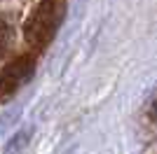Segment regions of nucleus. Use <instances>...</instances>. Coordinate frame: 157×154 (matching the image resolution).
<instances>
[{
    "label": "nucleus",
    "mask_w": 157,
    "mask_h": 154,
    "mask_svg": "<svg viewBox=\"0 0 157 154\" xmlns=\"http://www.w3.org/2000/svg\"><path fill=\"white\" fill-rule=\"evenodd\" d=\"M61 14H63V5L59 0H42L33 9L31 19L26 21V28H24L26 42L33 47H42L54 35V31L61 21Z\"/></svg>",
    "instance_id": "f257e3e1"
},
{
    "label": "nucleus",
    "mask_w": 157,
    "mask_h": 154,
    "mask_svg": "<svg viewBox=\"0 0 157 154\" xmlns=\"http://www.w3.org/2000/svg\"><path fill=\"white\" fill-rule=\"evenodd\" d=\"M33 70H35L33 56H19V58H14L12 63H7L2 68V72H0V98L5 101L12 94H17L31 79Z\"/></svg>",
    "instance_id": "f03ea898"
},
{
    "label": "nucleus",
    "mask_w": 157,
    "mask_h": 154,
    "mask_svg": "<svg viewBox=\"0 0 157 154\" xmlns=\"http://www.w3.org/2000/svg\"><path fill=\"white\" fill-rule=\"evenodd\" d=\"M145 112H148V117H150V119H155V122H157V91L152 94V98H150V103H148Z\"/></svg>",
    "instance_id": "20e7f679"
},
{
    "label": "nucleus",
    "mask_w": 157,
    "mask_h": 154,
    "mask_svg": "<svg viewBox=\"0 0 157 154\" xmlns=\"http://www.w3.org/2000/svg\"><path fill=\"white\" fill-rule=\"evenodd\" d=\"M10 42H12V26L7 24V21L0 19V56L7 51Z\"/></svg>",
    "instance_id": "7ed1b4c3"
}]
</instances>
